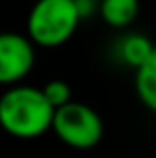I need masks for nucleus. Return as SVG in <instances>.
<instances>
[{"label":"nucleus","instance_id":"obj_1","mask_svg":"<svg viewBox=\"0 0 156 158\" xmlns=\"http://www.w3.org/2000/svg\"><path fill=\"white\" fill-rule=\"evenodd\" d=\"M56 109L41 88L13 85L0 94V128L15 139H36L53 126Z\"/></svg>","mask_w":156,"mask_h":158},{"label":"nucleus","instance_id":"obj_2","mask_svg":"<svg viewBox=\"0 0 156 158\" xmlns=\"http://www.w3.org/2000/svg\"><path fill=\"white\" fill-rule=\"evenodd\" d=\"M81 15L73 0H36L28 13L26 34L36 47H60L75 34Z\"/></svg>","mask_w":156,"mask_h":158},{"label":"nucleus","instance_id":"obj_3","mask_svg":"<svg viewBox=\"0 0 156 158\" xmlns=\"http://www.w3.org/2000/svg\"><path fill=\"white\" fill-rule=\"evenodd\" d=\"M52 132L73 150H92L103 139L105 124L96 109L71 101L69 105L56 109Z\"/></svg>","mask_w":156,"mask_h":158},{"label":"nucleus","instance_id":"obj_4","mask_svg":"<svg viewBox=\"0 0 156 158\" xmlns=\"http://www.w3.org/2000/svg\"><path fill=\"white\" fill-rule=\"evenodd\" d=\"M34 47L28 34L0 32V85H19L36 62Z\"/></svg>","mask_w":156,"mask_h":158},{"label":"nucleus","instance_id":"obj_5","mask_svg":"<svg viewBox=\"0 0 156 158\" xmlns=\"http://www.w3.org/2000/svg\"><path fill=\"white\" fill-rule=\"evenodd\" d=\"M154 49L156 47L152 45V41L145 34H139V32H130V34L122 36L118 41V56L133 71H139L150 60Z\"/></svg>","mask_w":156,"mask_h":158},{"label":"nucleus","instance_id":"obj_6","mask_svg":"<svg viewBox=\"0 0 156 158\" xmlns=\"http://www.w3.org/2000/svg\"><path fill=\"white\" fill-rule=\"evenodd\" d=\"M99 15L111 28H129L139 15V0H101Z\"/></svg>","mask_w":156,"mask_h":158},{"label":"nucleus","instance_id":"obj_7","mask_svg":"<svg viewBox=\"0 0 156 158\" xmlns=\"http://www.w3.org/2000/svg\"><path fill=\"white\" fill-rule=\"evenodd\" d=\"M135 92L141 105L156 113V49L150 60L139 71H135Z\"/></svg>","mask_w":156,"mask_h":158},{"label":"nucleus","instance_id":"obj_8","mask_svg":"<svg viewBox=\"0 0 156 158\" xmlns=\"http://www.w3.org/2000/svg\"><path fill=\"white\" fill-rule=\"evenodd\" d=\"M41 90H43L45 98L49 101V105H52L53 109H60V107L69 105V103L73 101L71 85H69L66 81H62V79H49Z\"/></svg>","mask_w":156,"mask_h":158},{"label":"nucleus","instance_id":"obj_9","mask_svg":"<svg viewBox=\"0 0 156 158\" xmlns=\"http://www.w3.org/2000/svg\"><path fill=\"white\" fill-rule=\"evenodd\" d=\"M75 6H77L81 19H88L92 17L94 13H99V6H101V0H73Z\"/></svg>","mask_w":156,"mask_h":158}]
</instances>
